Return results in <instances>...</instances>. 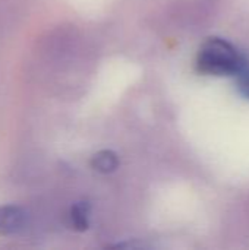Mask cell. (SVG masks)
Wrapping results in <instances>:
<instances>
[{"instance_id": "obj_3", "label": "cell", "mask_w": 249, "mask_h": 250, "mask_svg": "<svg viewBox=\"0 0 249 250\" xmlns=\"http://www.w3.org/2000/svg\"><path fill=\"white\" fill-rule=\"evenodd\" d=\"M91 167L98 173H112L119 167V158L113 151L104 149L92 157Z\"/></svg>"}, {"instance_id": "obj_2", "label": "cell", "mask_w": 249, "mask_h": 250, "mask_svg": "<svg viewBox=\"0 0 249 250\" xmlns=\"http://www.w3.org/2000/svg\"><path fill=\"white\" fill-rule=\"evenodd\" d=\"M26 223V212L18 205L0 207V233H18Z\"/></svg>"}, {"instance_id": "obj_5", "label": "cell", "mask_w": 249, "mask_h": 250, "mask_svg": "<svg viewBox=\"0 0 249 250\" xmlns=\"http://www.w3.org/2000/svg\"><path fill=\"white\" fill-rule=\"evenodd\" d=\"M238 88L244 97L249 98V66H245L238 75Z\"/></svg>"}, {"instance_id": "obj_4", "label": "cell", "mask_w": 249, "mask_h": 250, "mask_svg": "<svg viewBox=\"0 0 249 250\" xmlns=\"http://www.w3.org/2000/svg\"><path fill=\"white\" fill-rule=\"evenodd\" d=\"M69 220L76 231H85L90 226V205L87 202H76L70 208Z\"/></svg>"}, {"instance_id": "obj_1", "label": "cell", "mask_w": 249, "mask_h": 250, "mask_svg": "<svg viewBox=\"0 0 249 250\" xmlns=\"http://www.w3.org/2000/svg\"><path fill=\"white\" fill-rule=\"evenodd\" d=\"M245 66L248 62L236 47L219 37L207 38L197 56V67L204 75H238Z\"/></svg>"}]
</instances>
